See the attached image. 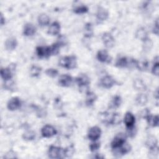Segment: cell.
I'll use <instances>...</instances> for the list:
<instances>
[{
	"label": "cell",
	"instance_id": "6da1fadb",
	"mask_svg": "<svg viewBox=\"0 0 159 159\" xmlns=\"http://www.w3.org/2000/svg\"><path fill=\"white\" fill-rule=\"evenodd\" d=\"M59 65L66 69H73L76 67V58L75 56H66L59 60Z\"/></svg>",
	"mask_w": 159,
	"mask_h": 159
},
{
	"label": "cell",
	"instance_id": "7a4b0ae2",
	"mask_svg": "<svg viewBox=\"0 0 159 159\" xmlns=\"http://www.w3.org/2000/svg\"><path fill=\"white\" fill-rule=\"evenodd\" d=\"M101 120L106 124H115L120 122V116L117 113L110 114L107 112H102L100 114Z\"/></svg>",
	"mask_w": 159,
	"mask_h": 159
},
{
	"label": "cell",
	"instance_id": "3957f363",
	"mask_svg": "<svg viewBox=\"0 0 159 159\" xmlns=\"http://www.w3.org/2000/svg\"><path fill=\"white\" fill-rule=\"evenodd\" d=\"M127 135L124 133L117 134L111 142V147L112 149L117 148L121 147L124 143L126 142Z\"/></svg>",
	"mask_w": 159,
	"mask_h": 159
},
{
	"label": "cell",
	"instance_id": "277c9868",
	"mask_svg": "<svg viewBox=\"0 0 159 159\" xmlns=\"http://www.w3.org/2000/svg\"><path fill=\"white\" fill-rule=\"evenodd\" d=\"M48 156L51 158H59L65 157L64 149L52 145L48 149Z\"/></svg>",
	"mask_w": 159,
	"mask_h": 159
},
{
	"label": "cell",
	"instance_id": "5b68a950",
	"mask_svg": "<svg viewBox=\"0 0 159 159\" xmlns=\"http://www.w3.org/2000/svg\"><path fill=\"white\" fill-rule=\"evenodd\" d=\"M36 53L40 58H47L52 55L50 46H39L36 48Z\"/></svg>",
	"mask_w": 159,
	"mask_h": 159
},
{
	"label": "cell",
	"instance_id": "8992f818",
	"mask_svg": "<svg viewBox=\"0 0 159 159\" xmlns=\"http://www.w3.org/2000/svg\"><path fill=\"white\" fill-rule=\"evenodd\" d=\"M57 133L56 129L51 125H45L41 129V134L43 137H51Z\"/></svg>",
	"mask_w": 159,
	"mask_h": 159
},
{
	"label": "cell",
	"instance_id": "52a82bcc",
	"mask_svg": "<svg viewBox=\"0 0 159 159\" xmlns=\"http://www.w3.org/2000/svg\"><path fill=\"white\" fill-rule=\"evenodd\" d=\"M101 134V129L98 126H93L89 129L88 133V137L91 140L96 141L100 137Z\"/></svg>",
	"mask_w": 159,
	"mask_h": 159
},
{
	"label": "cell",
	"instance_id": "ba28073f",
	"mask_svg": "<svg viewBox=\"0 0 159 159\" xmlns=\"http://www.w3.org/2000/svg\"><path fill=\"white\" fill-rule=\"evenodd\" d=\"M102 40L107 48H112L115 43L114 38L110 33L108 32H106L102 34Z\"/></svg>",
	"mask_w": 159,
	"mask_h": 159
},
{
	"label": "cell",
	"instance_id": "9c48e42d",
	"mask_svg": "<svg viewBox=\"0 0 159 159\" xmlns=\"http://www.w3.org/2000/svg\"><path fill=\"white\" fill-rule=\"evenodd\" d=\"M20 99L18 97H13L9 100L7 104V107L10 111H15L20 106Z\"/></svg>",
	"mask_w": 159,
	"mask_h": 159
},
{
	"label": "cell",
	"instance_id": "30bf717a",
	"mask_svg": "<svg viewBox=\"0 0 159 159\" xmlns=\"http://www.w3.org/2000/svg\"><path fill=\"white\" fill-rule=\"evenodd\" d=\"M124 122L127 129L131 128L134 127V125L135 122V116L132 113L130 112H127L125 114V116L124 118Z\"/></svg>",
	"mask_w": 159,
	"mask_h": 159
},
{
	"label": "cell",
	"instance_id": "8fae6325",
	"mask_svg": "<svg viewBox=\"0 0 159 159\" xmlns=\"http://www.w3.org/2000/svg\"><path fill=\"white\" fill-rule=\"evenodd\" d=\"M72 81H73L72 77L67 74L61 75L58 79L59 84L63 87L70 86L71 85Z\"/></svg>",
	"mask_w": 159,
	"mask_h": 159
},
{
	"label": "cell",
	"instance_id": "7c38bea8",
	"mask_svg": "<svg viewBox=\"0 0 159 159\" xmlns=\"http://www.w3.org/2000/svg\"><path fill=\"white\" fill-rule=\"evenodd\" d=\"M114 150V153L115 155H125L126 153H127L128 152H129L131 150V147L130 146L129 144L127 143L126 142L124 143L121 147L116 148V149H113Z\"/></svg>",
	"mask_w": 159,
	"mask_h": 159
},
{
	"label": "cell",
	"instance_id": "4fadbf2b",
	"mask_svg": "<svg viewBox=\"0 0 159 159\" xmlns=\"http://www.w3.org/2000/svg\"><path fill=\"white\" fill-rule=\"evenodd\" d=\"M115 83L114 80L109 75L104 76L101 80V84L105 88H111Z\"/></svg>",
	"mask_w": 159,
	"mask_h": 159
},
{
	"label": "cell",
	"instance_id": "5bb4252c",
	"mask_svg": "<svg viewBox=\"0 0 159 159\" xmlns=\"http://www.w3.org/2000/svg\"><path fill=\"white\" fill-rule=\"evenodd\" d=\"M76 81L80 87L87 86L90 83V80H89V77L85 74L80 75L76 78Z\"/></svg>",
	"mask_w": 159,
	"mask_h": 159
},
{
	"label": "cell",
	"instance_id": "9a60e30c",
	"mask_svg": "<svg viewBox=\"0 0 159 159\" xmlns=\"http://www.w3.org/2000/svg\"><path fill=\"white\" fill-rule=\"evenodd\" d=\"M36 32L35 26L32 23H27L24 27L23 33L25 36H32Z\"/></svg>",
	"mask_w": 159,
	"mask_h": 159
},
{
	"label": "cell",
	"instance_id": "2e32d148",
	"mask_svg": "<svg viewBox=\"0 0 159 159\" xmlns=\"http://www.w3.org/2000/svg\"><path fill=\"white\" fill-rule=\"evenodd\" d=\"M1 78L5 81L11 80L13 76L11 68L10 67L1 68Z\"/></svg>",
	"mask_w": 159,
	"mask_h": 159
},
{
	"label": "cell",
	"instance_id": "e0dca14e",
	"mask_svg": "<svg viewBox=\"0 0 159 159\" xmlns=\"http://www.w3.org/2000/svg\"><path fill=\"white\" fill-rule=\"evenodd\" d=\"M17 45V42L15 37H11L6 40L5 42V47L7 50H14Z\"/></svg>",
	"mask_w": 159,
	"mask_h": 159
},
{
	"label": "cell",
	"instance_id": "ac0fdd59",
	"mask_svg": "<svg viewBox=\"0 0 159 159\" xmlns=\"http://www.w3.org/2000/svg\"><path fill=\"white\" fill-rule=\"evenodd\" d=\"M108 11L102 7H99L97 11L96 17L98 20H105L108 17Z\"/></svg>",
	"mask_w": 159,
	"mask_h": 159
},
{
	"label": "cell",
	"instance_id": "d6986e66",
	"mask_svg": "<svg viewBox=\"0 0 159 159\" xmlns=\"http://www.w3.org/2000/svg\"><path fill=\"white\" fill-rule=\"evenodd\" d=\"M60 30V25L58 22L55 21V22H53L48 27V34L52 35H55L58 34Z\"/></svg>",
	"mask_w": 159,
	"mask_h": 159
},
{
	"label": "cell",
	"instance_id": "ffe728a7",
	"mask_svg": "<svg viewBox=\"0 0 159 159\" xmlns=\"http://www.w3.org/2000/svg\"><path fill=\"white\" fill-rule=\"evenodd\" d=\"M97 58L101 62H108L109 60V56L107 50H99L97 53Z\"/></svg>",
	"mask_w": 159,
	"mask_h": 159
},
{
	"label": "cell",
	"instance_id": "44dd1931",
	"mask_svg": "<svg viewBox=\"0 0 159 159\" xmlns=\"http://www.w3.org/2000/svg\"><path fill=\"white\" fill-rule=\"evenodd\" d=\"M146 145L150 150H153L157 148V140L153 136H150L148 138L146 142Z\"/></svg>",
	"mask_w": 159,
	"mask_h": 159
},
{
	"label": "cell",
	"instance_id": "7402d4cb",
	"mask_svg": "<svg viewBox=\"0 0 159 159\" xmlns=\"http://www.w3.org/2000/svg\"><path fill=\"white\" fill-rule=\"evenodd\" d=\"M38 22L41 26L47 25L50 23V17L46 14H41L38 17Z\"/></svg>",
	"mask_w": 159,
	"mask_h": 159
},
{
	"label": "cell",
	"instance_id": "603a6c76",
	"mask_svg": "<svg viewBox=\"0 0 159 159\" xmlns=\"http://www.w3.org/2000/svg\"><path fill=\"white\" fill-rule=\"evenodd\" d=\"M135 36L137 39L144 41L145 40H146L148 38L147 36V32L146 31V30L145 29V28L143 27H141L139 28L135 32Z\"/></svg>",
	"mask_w": 159,
	"mask_h": 159
},
{
	"label": "cell",
	"instance_id": "cb8c5ba5",
	"mask_svg": "<svg viewBox=\"0 0 159 159\" xmlns=\"http://www.w3.org/2000/svg\"><path fill=\"white\" fill-rule=\"evenodd\" d=\"M97 99L96 95L91 91H88L86 93V104L87 106H91L94 102L96 99Z\"/></svg>",
	"mask_w": 159,
	"mask_h": 159
},
{
	"label": "cell",
	"instance_id": "d4e9b609",
	"mask_svg": "<svg viewBox=\"0 0 159 159\" xmlns=\"http://www.w3.org/2000/svg\"><path fill=\"white\" fill-rule=\"evenodd\" d=\"M129 65V61L125 57H121L119 58L116 62V66L120 68L127 67Z\"/></svg>",
	"mask_w": 159,
	"mask_h": 159
},
{
	"label": "cell",
	"instance_id": "484cf974",
	"mask_svg": "<svg viewBox=\"0 0 159 159\" xmlns=\"http://www.w3.org/2000/svg\"><path fill=\"white\" fill-rule=\"evenodd\" d=\"M135 66L137 67L139 70L145 71L148 68V62L146 60H140V61L136 60Z\"/></svg>",
	"mask_w": 159,
	"mask_h": 159
},
{
	"label": "cell",
	"instance_id": "4316f807",
	"mask_svg": "<svg viewBox=\"0 0 159 159\" xmlns=\"http://www.w3.org/2000/svg\"><path fill=\"white\" fill-rule=\"evenodd\" d=\"M147 120L148 122V124L152 126V127H157L158 125V116L157 115L156 116H152L151 114L147 117Z\"/></svg>",
	"mask_w": 159,
	"mask_h": 159
},
{
	"label": "cell",
	"instance_id": "83f0119b",
	"mask_svg": "<svg viewBox=\"0 0 159 159\" xmlns=\"http://www.w3.org/2000/svg\"><path fill=\"white\" fill-rule=\"evenodd\" d=\"M135 101L137 104L140 106H143L147 102L148 98L145 94L140 93L137 95V96L135 98Z\"/></svg>",
	"mask_w": 159,
	"mask_h": 159
},
{
	"label": "cell",
	"instance_id": "f1b7e54d",
	"mask_svg": "<svg viewBox=\"0 0 159 159\" xmlns=\"http://www.w3.org/2000/svg\"><path fill=\"white\" fill-rule=\"evenodd\" d=\"M42 71V68L37 65H32L30 69V73L32 76H38Z\"/></svg>",
	"mask_w": 159,
	"mask_h": 159
},
{
	"label": "cell",
	"instance_id": "f546056e",
	"mask_svg": "<svg viewBox=\"0 0 159 159\" xmlns=\"http://www.w3.org/2000/svg\"><path fill=\"white\" fill-rule=\"evenodd\" d=\"M153 67L152 69V72L153 75L158 76L159 73V63H158V57L157 56L154 59Z\"/></svg>",
	"mask_w": 159,
	"mask_h": 159
},
{
	"label": "cell",
	"instance_id": "4dcf8cb0",
	"mask_svg": "<svg viewBox=\"0 0 159 159\" xmlns=\"http://www.w3.org/2000/svg\"><path fill=\"white\" fill-rule=\"evenodd\" d=\"M134 86L137 90H145V85L140 79H136L134 82Z\"/></svg>",
	"mask_w": 159,
	"mask_h": 159
},
{
	"label": "cell",
	"instance_id": "1f68e13d",
	"mask_svg": "<svg viewBox=\"0 0 159 159\" xmlns=\"http://www.w3.org/2000/svg\"><path fill=\"white\" fill-rule=\"evenodd\" d=\"M35 137V134L32 130H27L25 132H24L22 135L23 139L27 140H32L34 139Z\"/></svg>",
	"mask_w": 159,
	"mask_h": 159
},
{
	"label": "cell",
	"instance_id": "d6a6232c",
	"mask_svg": "<svg viewBox=\"0 0 159 159\" xmlns=\"http://www.w3.org/2000/svg\"><path fill=\"white\" fill-rule=\"evenodd\" d=\"M93 32L91 24L90 23L86 24L84 27V35L86 37H90L93 35Z\"/></svg>",
	"mask_w": 159,
	"mask_h": 159
},
{
	"label": "cell",
	"instance_id": "836d02e7",
	"mask_svg": "<svg viewBox=\"0 0 159 159\" xmlns=\"http://www.w3.org/2000/svg\"><path fill=\"white\" fill-rule=\"evenodd\" d=\"M60 47L66 45L68 43V39L66 38V37L64 35H60L58 36V39H57V42Z\"/></svg>",
	"mask_w": 159,
	"mask_h": 159
},
{
	"label": "cell",
	"instance_id": "e575fe53",
	"mask_svg": "<svg viewBox=\"0 0 159 159\" xmlns=\"http://www.w3.org/2000/svg\"><path fill=\"white\" fill-rule=\"evenodd\" d=\"M122 102V99L119 96H115L112 101L111 105L113 107H118L120 106V104Z\"/></svg>",
	"mask_w": 159,
	"mask_h": 159
},
{
	"label": "cell",
	"instance_id": "d590c367",
	"mask_svg": "<svg viewBox=\"0 0 159 159\" xmlns=\"http://www.w3.org/2000/svg\"><path fill=\"white\" fill-rule=\"evenodd\" d=\"M88 11V7H86L84 5H81V6H77L76 7H75L74 9V12L76 14H83V13H85Z\"/></svg>",
	"mask_w": 159,
	"mask_h": 159
},
{
	"label": "cell",
	"instance_id": "8d00e7d4",
	"mask_svg": "<svg viewBox=\"0 0 159 159\" xmlns=\"http://www.w3.org/2000/svg\"><path fill=\"white\" fill-rule=\"evenodd\" d=\"M65 152V157H70L73 155L75 152V148L73 145L69 146L67 148L64 149Z\"/></svg>",
	"mask_w": 159,
	"mask_h": 159
},
{
	"label": "cell",
	"instance_id": "74e56055",
	"mask_svg": "<svg viewBox=\"0 0 159 159\" xmlns=\"http://www.w3.org/2000/svg\"><path fill=\"white\" fill-rule=\"evenodd\" d=\"M45 73L47 76L52 77V78H54L55 77L58 73V71L57 69H54V68H48L45 71Z\"/></svg>",
	"mask_w": 159,
	"mask_h": 159
},
{
	"label": "cell",
	"instance_id": "f35d334b",
	"mask_svg": "<svg viewBox=\"0 0 159 159\" xmlns=\"http://www.w3.org/2000/svg\"><path fill=\"white\" fill-rule=\"evenodd\" d=\"M61 47L57 43H54L53 44H52V46H50V48H51V53L52 55H57L58 53L59 52V50L60 48Z\"/></svg>",
	"mask_w": 159,
	"mask_h": 159
},
{
	"label": "cell",
	"instance_id": "ab89813d",
	"mask_svg": "<svg viewBox=\"0 0 159 159\" xmlns=\"http://www.w3.org/2000/svg\"><path fill=\"white\" fill-rule=\"evenodd\" d=\"M152 40L147 38L146 40H145L143 41V48L145 50H150V49L152 48Z\"/></svg>",
	"mask_w": 159,
	"mask_h": 159
},
{
	"label": "cell",
	"instance_id": "60d3db41",
	"mask_svg": "<svg viewBox=\"0 0 159 159\" xmlns=\"http://www.w3.org/2000/svg\"><path fill=\"white\" fill-rule=\"evenodd\" d=\"M100 147V143L99 142H93L90 144L89 149L91 152H94L99 149Z\"/></svg>",
	"mask_w": 159,
	"mask_h": 159
},
{
	"label": "cell",
	"instance_id": "b9f144b4",
	"mask_svg": "<svg viewBox=\"0 0 159 159\" xmlns=\"http://www.w3.org/2000/svg\"><path fill=\"white\" fill-rule=\"evenodd\" d=\"M153 32L154 34H155L156 35H158V19H157V20H156V22H155L154 27H153Z\"/></svg>",
	"mask_w": 159,
	"mask_h": 159
},
{
	"label": "cell",
	"instance_id": "7bdbcfd3",
	"mask_svg": "<svg viewBox=\"0 0 159 159\" xmlns=\"http://www.w3.org/2000/svg\"><path fill=\"white\" fill-rule=\"evenodd\" d=\"M4 22H5V19L4 18L2 14H1V25H2L4 24Z\"/></svg>",
	"mask_w": 159,
	"mask_h": 159
}]
</instances>
